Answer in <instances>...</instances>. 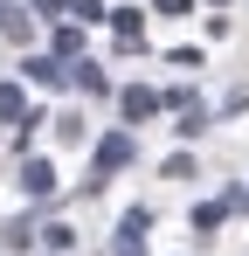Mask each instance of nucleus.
<instances>
[{"instance_id":"obj_1","label":"nucleus","mask_w":249,"mask_h":256,"mask_svg":"<svg viewBox=\"0 0 249 256\" xmlns=\"http://www.w3.org/2000/svg\"><path fill=\"white\" fill-rule=\"evenodd\" d=\"M124 160H132V138H124V132H111V138L97 146V160H90V173H118Z\"/></svg>"},{"instance_id":"obj_2","label":"nucleus","mask_w":249,"mask_h":256,"mask_svg":"<svg viewBox=\"0 0 249 256\" xmlns=\"http://www.w3.org/2000/svg\"><path fill=\"white\" fill-rule=\"evenodd\" d=\"M21 187H28L35 201H48V194H56V166H48V160H28V166H21Z\"/></svg>"},{"instance_id":"obj_3","label":"nucleus","mask_w":249,"mask_h":256,"mask_svg":"<svg viewBox=\"0 0 249 256\" xmlns=\"http://www.w3.org/2000/svg\"><path fill=\"white\" fill-rule=\"evenodd\" d=\"M0 118H7V125H28V118H35V111H28V90H21V84H0Z\"/></svg>"},{"instance_id":"obj_4","label":"nucleus","mask_w":249,"mask_h":256,"mask_svg":"<svg viewBox=\"0 0 249 256\" xmlns=\"http://www.w3.org/2000/svg\"><path fill=\"white\" fill-rule=\"evenodd\" d=\"M152 111H160V97H152L146 84H132V90H124V118H132V125H138V118H152Z\"/></svg>"},{"instance_id":"obj_5","label":"nucleus","mask_w":249,"mask_h":256,"mask_svg":"<svg viewBox=\"0 0 249 256\" xmlns=\"http://www.w3.org/2000/svg\"><path fill=\"white\" fill-rule=\"evenodd\" d=\"M28 84L56 90V84H70V76H62V62H56V56H35V62H28Z\"/></svg>"},{"instance_id":"obj_6","label":"nucleus","mask_w":249,"mask_h":256,"mask_svg":"<svg viewBox=\"0 0 249 256\" xmlns=\"http://www.w3.org/2000/svg\"><path fill=\"white\" fill-rule=\"evenodd\" d=\"M0 35H7V42H28V14H21L14 0H0Z\"/></svg>"},{"instance_id":"obj_7","label":"nucleus","mask_w":249,"mask_h":256,"mask_svg":"<svg viewBox=\"0 0 249 256\" xmlns=\"http://www.w3.org/2000/svg\"><path fill=\"white\" fill-rule=\"evenodd\" d=\"M70 84H76V90H97V97L111 90V84H104V70H97V62H70Z\"/></svg>"},{"instance_id":"obj_8","label":"nucleus","mask_w":249,"mask_h":256,"mask_svg":"<svg viewBox=\"0 0 249 256\" xmlns=\"http://www.w3.org/2000/svg\"><path fill=\"white\" fill-rule=\"evenodd\" d=\"M111 28H118L124 42H138V28H146V14H138V7H111Z\"/></svg>"},{"instance_id":"obj_9","label":"nucleus","mask_w":249,"mask_h":256,"mask_svg":"<svg viewBox=\"0 0 249 256\" xmlns=\"http://www.w3.org/2000/svg\"><path fill=\"white\" fill-rule=\"evenodd\" d=\"M194 228H201V236H208V228H222V201H201V208H194Z\"/></svg>"},{"instance_id":"obj_10","label":"nucleus","mask_w":249,"mask_h":256,"mask_svg":"<svg viewBox=\"0 0 249 256\" xmlns=\"http://www.w3.org/2000/svg\"><path fill=\"white\" fill-rule=\"evenodd\" d=\"M70 14H76V21H104L111 7H104V0H70Z\"/></svg>"},{"instance_id":"obj_11","label":"nucleus","mask_w":249,"mask_h":256,"mask_svg":"<svg viewBox=\"0 0 249 256\" xmlns=\"http://www.w3.org/2000/svg\"><path fill=\"white\" fill-rule=\"evenodd\" d=\"M187 7H194V0H160V14H187Z\"/></svg>"},{"instance_id":"obj_12","label":"nucleus","mask_w":249,"mask_h":256,"mask_svg":"<svg viewBox=\"0 0 249 256\" xmlns=\"http://www.w3.org/2000/svg\"><path fill=\"white\" fill-rule=\"evenodd\" d=\"M35 7H42V14H62V7H70V0H35Z\"/></svg>"}]
</instances>
